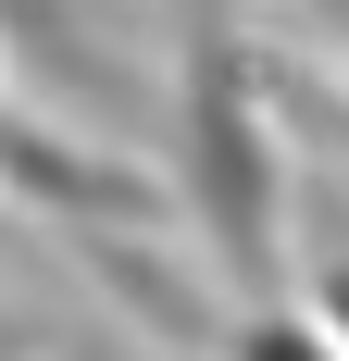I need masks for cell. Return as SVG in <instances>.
<instances>
[{
  "label": "cell",
  "instance_id": "1",
  "mask_svg": "<svg viewBox=\"0 0 349 361\" xmlns=\"http://www.w3.org/2000/svg\"><path fill=\"white\" fill-rule=\"evenodd\" d=\"M187 187H200L225 262H262V237H275V149H262V112H249L225 37H200V63H187Z\"/></svg>",
  "mask_w": 349,
  "mask_h": 361
},
{
  "label": "cell",
  "instance_id": "2",
  "mask_svg": "<svg viewBox=\"0 0 349 361\" xmlns=\"http://www.w3.org/2000/svg\"><path fill=\"white\" fill-rule=\"evenodd\" d=\"M249 361H324V336H300V324H249Z\"/></svg>",
  "mask_w": 349,
  "mask_h": 361
},
{
  "label": "cell",
  "instance_id": "3",
  "mask_svg": "<svg viewBox=\"0 0 349 361\" xmlns=\"http://www.w3.org/2000/svg\"><path fill=\"white\" fill-rule=\"evenodd\" d=\"M337 13H349V0H337Z\"/></svg>",
  "mask_w": 349,
  "mask_h": 361
}]
</instances>
